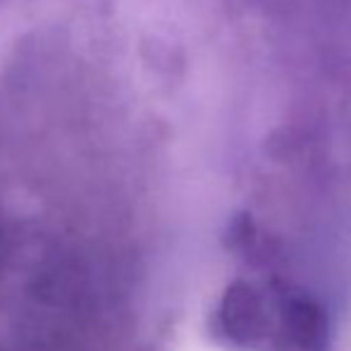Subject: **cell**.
I'll return each instance as SVG.
<instances>
[{
	"mask_svg": "<svg viewBox=\"0 0 351 351\" xmlns=\"http://www.w3.org/2000/svg\"><path fill=\"white\" fill-rule=\"evenodd\" d=\"M258 311H261V301L251 289L241 287V289L232 291L225 308H222V320H225L227 332L237 335L241 339L258 332L256 330L258 328Z\"/></svg>",
	"mask_w": 351,
	"mask_h": 351,
	"instance_id": "obj_1",
	"label": "cell"
}]
</instances>
